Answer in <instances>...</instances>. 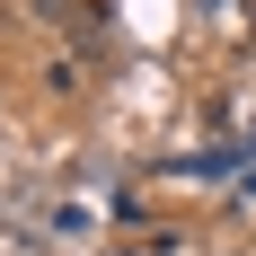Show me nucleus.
I'll return each instance as SVG.
<instances>
[{
    "mask_svg": "<svg viewBox=\"0 0 256 256\" xmlns=\"http://www.w3.org/2000/svg\"><path fill=\"white\" fill-rule=\"evenodd\" d=\"M36 9H44V18H53V9H71V0H36Z\"/></svg>",
    "mask_w": 256,
    "mask_h": 256,
    "instance_id": "f257e3e1",
    "label": "nucleus"
}]
</instances>
